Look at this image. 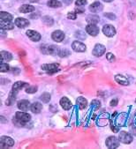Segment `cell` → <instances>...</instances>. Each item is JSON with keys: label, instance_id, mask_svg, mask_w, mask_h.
Listing matches in <instances>:
<instances>
[{"label": "cell", "instance_id": "cell-34", "mask_svg": "<svg viewBox=\"0 0 136 149\" xmlns=\"http://www.w3.org/2000/svg\"><path fill=\"white\" fill-rule=\"evenodd\" d=\"M13 123L15 125V126H17V127H22V126H24L25 125V124L24 123H22V122H20L19 119H17L16 117H14L13 119Z\"/></svg>", "mask_w": 136, "mask_h": 149}, {"label": "cell", "instance_id": "cell-7", "mask_svg": "<svg viewBox=\"0 0 136 149\" xmlns=\"http://www.w3.org/2000/svg\"><path fill=\"white\" fill-rule=\"evenodd\" d=\"M119 139L124 144H130L133 141V136L126 132H120L119 135Z\"/></svg>", "mask_w": 136, "mask_h": 149}, {"label": "cell", "instance_id": "cell-18", "mask_svg": "<svg viewBox=\"0 0 136 149\" xmlns=\"http://www.w3.org/2000/svg\"><path fill=\"white\" fill-rule=\"evenodd\" d=\"M12 59H13V55L10 52L2 50L1 53H0V61H1V63L4 61H6V62L11 61Z\"/></svg>", "mask_w": 136, "mask_h": 149}, {"label": "cell", "instance_id": "cell-15", "mask_svg": "<svg viewBox=\"0 0 136 149\" xmlns=\"http://www.w3.org/2000/svg\"><path fill=\"white\" fill-rule=\"evenodd\" d=\"M59 103H60V106H61L65 110H69V109H71L72 107H73L72 102H70V100H69L67 97H62L61 100H60V102H59Z\"/></svg>", "mask_w": 136, "mask_h": 149}, {"label": "cell", "instance_id": "cell-36", "mask_svg": "<svg viewBox=\"0 0 136 149\" xmlns=\"http://www.w3.org/2000/svg\"><path fill=\"white\" fill-rule=\"evenodd\" d=\"M75 5L76 6H84L87 5V0H76Z\"/></svg>", "mask_w": 136, "mask_h": 149}, {"label": "cell", "instance_id": "cell-32", "mask_svg": "<svg viewBox=\"0 0 136 149\" xmlns=\"http://www.w3.org/2000/svg\"><path fill=\"white\" fill-rule=\"evenodd\" d=\"M37 86H27V88H26V93H28V94H35V93H36V91H37Z\"/></svg>", "mask_w": 136, "mask_h": 149}, {"label": "cell", "instance_id": "cell-22", "mask_svg": "<svg viewBox=\"0 0 136 149\" xmlns=\"http://www.w3.org/2000/svg\"><path fill=\"white\" fill-rule=\"evenodd\" d=\"M25 86H29V84L26 83V82H23V81H17L13 86V91H19Z\"/></svg>", "mask_w": 136, "mask_h": 149}, {"label": "cell", "instance_id": "cell-41", "mask_svg": "<svg viewBox=\"0 0 136 149\" xmlns=\"http://www.w3.org/2000/svg\"><path fill=\"white\" fill-rule=\"evenodd\" d=\"M75 11H76L77 13H84L85 10L84 9H80V7H76Z\"/></svg>", "mask_w": 136, "mask_h": 149}, {"label": "cell", "instance_id": "cell-8", "mask_svg": "<svg viewBox=\"0 0 136 149\" xmlns=\"http://www.w3.org/2000/svg\"><path fill=\"white\" fill-rule=\"evenodd\" d=\"M72 49L76 52H85L87 47L83 42H81L80 41H74L72 43Z\"/></svg>", "mask_w": 136, "mask_h": 149}, {"label": "cell", "instance_id": "cell-10", "mask_svg": "<svg viewBox=\"0 0 136 149\" xmlns=\"http://www.w3.org/2000/svg\"><path fill=\"white\" fill-rule=\"evenodd\" d=\"M51 38L54 42H61L65 39V34L60 30H56L51 34Z\"/></svg>", "mask_w": 136, "mask_h": 149}, {"label": "cell", "instance_id": "cell-19", "mask_svg": "<svg viewBox=\"0 0 136 149\" xmlns=\"http://www.w3.org/2000/svg\"><path fill=\"white\" fill-rule=\"evenodd\" d=\"M99 20H100V18L96 14H89L86 18V21L89 24H93V25H96L99 22Z\"/></svg>", "mask_w": 136, "mask_h": 149}, {"label": "cell", "instance_id": "cell-6", "mask_svg": "<svg viewBox=\"0 0 136 149\" xmlns=\"http://www.w3.org/2000/svg\"><path fill=\"white\" fill-rule=\"evenodd\" d=\"M15 117L17 119L22 123H24L26 125V123H28L30 121L31 119V116L29 114V113H26V112H21V111H18L16 112V115H15Z\"/></svg>", "mask_w": 136, "mask_h": 149}, {"label": "cell", "instance_id": "cell-26", "mask_svg": "<svg viewBox=\"0 0 136 149\" xmlns=\"http://www.w3.org/2000/svg\"><path fill=\"white\" fill-rule=\"evenodd\" d=\"M47 6L51 8H59V7H61L62 4L59 1V0H49L47 3Z\"/></svg>", "mask_w": 136, "mask_h": 149}, {"label": "cell", "instance_id": "cell-28", "mask_svg": "<svg viewBox=\"0 0 136 149\" xmlns=\"http://www.w3.org/2000/svg\"><path fill=\"white\" fill-rule=\"evenodd\" d=\"M43 22L47 26H52L54 24V19L50 16H44L43 17Z\"/></svg>", "mask_w": 136, "mask_h": 149}, {"label": "cell", "instance_id": "cell-25", "mask_svg": "<svg viewBox=\"0 0 136 149\" xmlns=\"http://www.w3.org/2000/svg\"><path fill=\"white\" fill-rule=\"evenodd\" d=\"M0 19H1V20H5V21H12L13 19V17L9 13L1 12V13H0Z\"/></svg>", "mask_w": 136, "mask_h": 149}, {"label": "cell", "instance_id": "cell-33", "mask_svg": "<svg viewBox=\"0 0 136 149\" xmlns=\"http://www.w3.org/2000/svg\"><path fill=\"white\" fill-rule=\"evenodd\" d=\"M9 69H10V67H9L8 64L4 63V62L0 64V71H1V72H6L9 71Z\"/></svg>", "mask_w": 136, "mask_h": 149}, {"label": "cell", "instance_id": "cell-39", "mask_svg": "<svg viewBox=\"0 0 136 149\" xmlns=\"http://www.w3.org/2000/svg\"><path fill=\"white\" fill-rule=\"evenodd\" d=\"M118 102H119V100L115 98V99H113V100L111 102V103H110V104H111V106H112V107H115V106H117V105H118Z\"/></svg>", "mask_w": 136, "mask_h": 149}, {"label": "cell", "instance_id": "cell-5", "mask_svg": "<svg viewBox=\"0 0 136 149\" xmlns=\"http://www.w3.org/2000/svg\"><path fill=\"white\" fill-rule=\"evenodd\" d=\"M42 69L46 72L52 74L59 71V65L58 64H45L42 65Z\"/></svg>", "mask_w": 136, "mask_h": 149}, {"label": "cell", "instance_id": "cell-42", "mask_svg": "<svg viewBox=\"0 0 136 149\" xmlns=\"http://www.w3.org/2000/svg\"><path fill=\"white\" fill-rule=\"evenodd\" d=\"M20 72V69H18V68H13V73H14V74H19Z\"/></svg>", "mask_w": 136, "mask_h": 149}, {"label": "cell", "instance_id": "cell-21", "mask_svg": "<svg viewBox=\"0 0 136 149\" xmlns=\"http://www.w3.org/2000/svg\"><path fill=\"white\" fill-rule=\"evenodd\" d=\"M43 109V106L40 102H34L31 104L30 110L35 114H39Z\"/></svg>", "mask_w": 136, "mask_h": 149}, {"label": "cell", "instance_id": "cell-35", "mask_svg": "<svg viewBox=\"0 0 136 149\" xmlns=\"http://www.w3.org/2000/svg\"><path fill=\"white\" fill-rule=\"evenodd\" d=\"M106 58L108 61L110 62H114L115 61V56L112 53H107L106 54Z\"/></svg>", "mask_w": 136, "mask_h": 149}, {"label": "cell", "instance_id": "cell-9", "mask_svg": "<svg viewBox=\"0 0 136 149\" xmlns=\"http://www.w3.org/2000/svg\"><path fill=\"white\" fill-rule=\"evenodd\" d=\"M105 50H106L105 46H103V45H102L100 43H97L94 47L93 51H92V54H93V56H97V57L98 56H102L105 53Z\"/></svg>", "mask_w": 136, "mask_h": 149}, {"label": "cell", "instance_id": "cell-31", "mask_svg": "<svg viewBox=\"0 0 136 149\" xmlns=\"http://www.w3.org/2000/svg\"><path fill=\"white\" fill-rule=\"evenodd\" d=\"M70 55H71V52L67 49H60L59 50L58 56H59L60 57H67Z\"/></svg>", "mask_w": 136, "mask_h": 149}, {"label": "cell", "instance_id": "cell-24", "mask_svg": "<svg viewBox=\"0 0 136 149\" xmlns=\"http://www.w3.org/2000/svg\"><path fill=\"white\" fill-rule=\"evenodd\" d=\"M35 11V7L30 5H23L20 8V12L22 13H32Z\"/></svg>", "mask_w": 136, "mask_h": 149}, {"label": "cell", "instance_id": "cell-14", "mask_svg": "<svg viewBox=\"0 0 136 149\" xmlns=\"http://www.w3.org/2000/svg\"><path fill=\"white\" fill-rule=\"evenodd\" d=\"M14 24L20 28H24L29 25V21L24 18H17L14 21Z\"/></svg>", "mask_w": 136, "mask_h": 149}, {"label": "cell", "instance_id": "cell-46", "mask_svg": "<svg viewBox=\"0 0 136 149\" xmlns=\"http://www.w3.org/2000/svg\"><path fill=\"white\" fill-rule=\"evenodd\" d=\"M29 1H30L31 3H35V2L36 3V2H38V1H39V0H29Z\"/></svg>", "mask_w": 136, "mask_h": 149}, {"label": "cell", "instance_id": "cell-29", "mask_svg": "<svg viewBox=\"0 0 136 149\" xmlns=\"http://www.w3.org/2000/svg\"><path fill=\"white\" fill-rule=\"evenodd\" d=\"M75 36L80 39V40H85L87 38V36H86V33L82 30H78L76 33H75Z\"/></svg>", "mask_w": 136, "mask_h": 149}, {"label": "cell", "instance_id": "cell-2", "mask_svg": "<svg viewBox=\"0 0 136 149\" xmlns=\"http://www.w3.org/2000/svg\"><path fill=\"white\" fill-rule=\"evenodd\" d=\"M103 33L107 37H112L116 35V29L112 25L106 24L103 26Z\"/></svg>", "mask_w": 136, "mask_h": 149}, {"label": "cell", "instance_id": "cell-1", "mask_svg": "<svg viewBox=\"0 0 136 149\" xmlns=\"http://www.w3.org/2000/svg\"><path fill=\"white\" fill-rule=\"evenodd\" d=\"M60 49H59V47L55 45H47V44H43L41 46V51L42 53L45 55H51V56H55L59 55Z\"/></svg>", "mask_w": 136, "mask_h": 149}, {"label": "cell", "instance_id": "cell-16", "mask_svg": "<svg viewBox=\"0 0 136 149\" xmlns=\"http://www.w3.org/2000/svg\"><path fill=\"white\" fill-rule=\"evenodd\" d=\"M103 5L100 3V2H94L92 5H90L89 6V11L94 13H100L102 10H103Z\"/></svg>", "mask_w": 136, "mask_h": 149}, {"label": "cell", "instance_id": "cell-37", "mask_svg": "<svg viewBox=\"0 0 136 149\" xmlns=\"http://www.w3.org/2000/svg\"><path fill=\"white\" fill-rule=\"evenodd\" d=\"M103 16L104 17H106V18H108V19H116V16H115V14H113V13H104L103 14Z\"/></svg>", "mask_w": 136, "mask_h": 149}, {"label": "cell", "instance_id": "cell-27", "mask_svg": "<svg viewBox=\"0 0 136 149\" xmlns=\"http://www.w3.org/2000/svg\"><path fill=\"white\" fill-rule=\"evenodd\" d=\"M15 99H16V91H13V92L10 93L9 97H8V99H7V101H6V105L11 106L12 104H13L14 102H15Z\"/></svg>", "mask_w": 136, "mask_h": 149}, {"label": "cell", "instance_id": "cell-38", "mask_svg": "<svg viewBox=\"0 0 136 149\" xmlns=\"http://www.w3.org/2000/svg\"><path fill=\"white\" fill-rule=\"evenodd\" d=\"M67 18H68L69 19H76V18H77V13H73V12L69 13L67 14Z\"/></svg>", "mask_w": 136, "mask_h": 149}, {"label": "cell", "instance_id": "cell-47", "mask_svg": "<svg viewBox=\"0 0 136 149\" xmlns=\"http://www.w3.org/2000/svg\"><path fill=\"white\" fill-rule=\"evenodd\" d=\"M1 119H2V123H6L7 121H5V117L4 116H1Z\"/></svg>", "mask_w": 136, "mask_h": 149}, {"label": "cell", "instance_id": "cell-3", "mask_svg": "<svg viewBox=\"0 0 136 149\" xmlns=\"http://www.w3.org/2000/svg\"><path fill=\"white\" fill-rule=\"evenodd\" d=\"M105 144L109 148H117L119 146V139L115 136H111L107 138V139L105 140Z\"/></svg>", "mask_w": 136, "mask_h": 149}, {"label": "cell", "instance_id": "cell-23", "mask_svg": "<svg viewBox=\"0 0 136 149\" xmlns=\"http://www.w3.org/2000/svg\"><path fill=\"white\" fill-rule=\"evenodd\" d=\"M76 103H77V105L79 106L80 109H84L88 106V102H87V100H86L85 98H83V97H79V98H77Z\"/></svg>", "mask_w": 136, "mask_h": 149}, {"label": "cell", "instance_id": "cell-30", "mask_svg": "<svg viewBox=\"0 0 136 149\" xmlns=\"http://www.w3.org/2000/svg\"><path fill=\"white\" fill-rule=\"evenodd\" d=\"M40 99L44 103H48L50 101V95L49 93H43L41 96H40Z\"/></svg>", "mask_w": 136, "mask_h": 149}, {"label": "cell", "instance_id": "cell-40", "mask_svg": "<svg viewBox=\"0 0 136 149\" xmlns=\"http://www.w3.org/2000/svg\"><path fill=\"white\" fill-rule=\"evenodd\" d=\"M131 132L133 133V135L136 136V126H133V127H131Z\"/></svg>", "mask_w": 136, "mask_h": 149}, {"label": "cell", "instance_id": "cell-48", "mask_svg": "<svg viewBox=\"0 0 136 149\" xmlns=\"http://www.w3.org/2000/svg\"><path fill=\"white\" fill-rule=\"evenodd\" d=\"M135 102H136V101H135Z\"/></svg>", "mask_w": 136, "mask_h": 149}, {"label": "cell", "instance_id": "cell-11", "mask_svg": "<svg viewBox=\"0 0 136 149\" xmlns=\"http://www.w3.org/2000/svg\"><path fill=\"white\" fill-rule=\"evenodd\" d=\"M86 32L91 36H96L99 34V28L93 24H89L86 26Z\"/></svg>", "mask_w": 136, "mask_h": 149}, {"label": "cell", "instance_id": "cell-13", "mask_svg": "<svg viewBox=\"0 0 136 149\" xmlns=\"http://www.w3.org/2000/svg\"><path fill=\"white\" fill-rule=\"evenodd\" d=\"M17 107L22 111H28L29 109H30L31 104L29 103L28 100H21L18 102Z\"/></svg>", "mask_w": 136, "mask_h": 149}, {"label": "cell", "instance_id": "cell-4", "mask_svg": "<svg viewBox=\"0 0 136 149\" xmlns=\"http://www.w3.org/2000/svg\"><path fill=\"white\" fill-rule=\"evenodd\" d=\"M14 145V140L7 136H2L0 138V146L1 148H6L13 146Z\"/></svg>", "mask_w": 136, "mask_h": 149}, {"label": "cell", "instance_id": "cell-45", "mask_svg": "<svg viewBox=\"0 0 136 149\" xmlns=\"http://www.w3.org/2000/svg\"><path fill=\"white\" fill-rule=\"evenodd\" d=\"M104 2H106V3H110V2H112L113 0H103Z\"/></svg>", "mask_w": 136, "mask_h": 149}, {"label": "cell", "instance_id": "cell-20", "mask_svg": "<svg viewBox=\"0 0 136 149\" xmlns=\"http://www.w3.org/2000/svg\"><path fill=\"white\" fill-rule=\"evenodd\" d=\"M115 80L117 81V83H119V85H122V86H128L129 85V82L127 80V79L121 75V74H118L115 76Z\"/></svg>", "mask_w": 136, "mask_h": 149}, {"label": "cell", "instance_id": "cell-12", "mask_svg": "<svg viewBox=\"0 0 136 149\" xmlns=\"http://www.w3.org/2000/svg\"><path fill=\"white\" fill-rule=\"evenodd\" d=\"M26 34L28 36V37L33 42H39L42 38L41 35L35 30H28Z\"/></svg>", "mask_w": 136, "mask_h": 149}, {"label": "cell", "instance_id": "cell-44", "mask_svg": "<svg viewBox=\"0 0 136 149\" xmlns=\"http://www.w3.org/2000/svg\"><path fill=\"white\" fill-rule=\"evenodd\" d=\"M112 130L114 132H119V127L115 128V126H112Z\"/></svg>", "mask_w": 136, "mask_h": 149}, {"label": "cell", "instance_id": "cell-17", "mask_svg": "<svg viewBox=\"0 0 136 149\" xmlns=\"http://www.w3.org/2000/svg\"><path fill=\"white\" fill-rule=\"evenodd\" d=\"M0 27H1L2 30H12L14 28V24L12 21H5L1 20L0 22Z\"/></svg>", "mask_w": 136, "mask_h": 149}, {"label": "cell", "instance_id": "cell-43", "mask_svg": "<svg viewBox=\"0 0 136 149\" xmlns=\"http://www.w3.org/2000/svg\"><path fill=\"white\" fill-rule=\"evenodd\" d=\"M63 2L66 4V5H70V4H72V2H73V0H63Z\"/></svg>", "mask_w": 136, "mask_h": 149}]
</instances>
